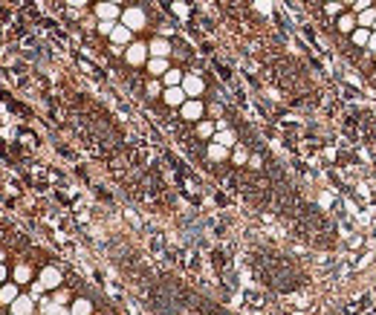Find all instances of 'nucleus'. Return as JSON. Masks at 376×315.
Here are the masks:
<instances>
[{"label":"nucleus","mask_w":376,"mask_h":315,"mask_svg":"<svg viewBox=\"0 0 376 315\" xmlns=\"http://www.w3.org/2000/svg\"><path fill=\"white\" fill-rule=\"evenodd\" d=\"M125 58L130 67H142V64H148V46L145 44H130L125 49Z\"/></svg>","instance_id":"obj_3"},{"label":"nucleus","mask_w":376,"mask_h":315,"mask_svg":"<svg viewBox=\"0 0 376 315\" xmlns=\"http://www.w3.org/2000/svg\"><path fill=\"white\" fill-rule=\"evenodd\" d=\"M183 90L188 93V98H200V95L206 93V81H203L197 72H186V78H183Z\"/></svg>","instance_id":"obj_1"},{"label":"nucleus","mask_w":376,"mask_h":315,"mask_svg":"<svg viewBox=\"0 0 376 315\" xmlns=\"http://www.w3.org/2000/svg\"><path fill=\"white\" fill-rule=\"evenodd\" d=\"M130 32L127 26H113V32H110V41L116 44V46H122V44H130Z\"/></svg>","instance_id":"obj_13"},{"label":"nucleus","mask_w":376,"mask_h":315,"mask_svg":"<svg viewBox=\"0 0 376 315\" xmlns=\"http://www.w3.org/2000/svg\"><path fill=\"white\" fill-rule=\"evenodd\" d=\"M9 307H12V315H32L35 313V298H21V295H18V298H15V304H9Z\"/></svg>","instance_id":"obj_8"},{"label":"nucleus","mask_w":376,"mask_h":315,"mask_svg":"<svg viewBox=\"0 0 376 315\" xmlns=\"http://www.w3.org/2000/svg\"><path fill=\"white\" fill-rule=\"evenodd\" d=\"M203 110H206V107H203L200 98H188L186 104L180 107V116H183L186 122H203Z\"/></svg>","instance_id":"obj_2"},{"label":"nucleus","mask_w":376,"mask_h":315,"mask_svg":"<svg viewBox=\"0 0 376 315\" xmlns=\"http://www.w3.org/2000/svg\"><path fill=\"white\" fill-rule=\"evenodd\" d=\"M122 21H125L127 29H145V12L142 9H136V6H130V9H125V15H122Z\"/></svg>","instance_id":"obj_5"},{"label":"nucleus","mask_w":376,"mask_h":315,"mask_svg":"<svg viewBox=\"0 0 376 315\" xmlns=\"http://www.w3.org/2000/svg\"><path fill=\"white\" fill-rule=\"evenodd\" d=\"M0 260H3V252H0Z\"/></svg>","instance_id":"obj_22"},{"label":"nucleus","mask_w":376,"mask_h":315,"mask_svg":"<svg viewBox=\"0 0 376 315\" xmlns=\"http://www.w3.org/2000/svg\"><path fill=\"white\" fill-rule=\"evenodd\" d=\"M110 3H119V0H110Z\"/></svg>","instance_id":"obj_21"},{"label":"nucleus","mask_w":376,"mask_h":315,"mask_svg":"<svg viewBox=\"0 0 376 315\" xmlns=\"http://www.w3.org/2000/svg\"><path fill=\"white\" fill-rule=\"evenodd\" d=\"M162 93V84L159 81H148V95H159Z\"/></svg>","instance_id":"obj_17"},{"label":"nucleus","mask_w":376,"mask_h":315,"mask_svg":"<svg viewBox=\"0 0 376 315\" xmlns=\"http://www.w3.org/2000/svg\"><path fill=\"white\" fill-rule=\"evenodd\" d=\"M3 278H6V269H3V263H0V281H3Z\"/></svg>","instance_id":"obj_19"},{"label":"nucleus","mask_w":376,"mask_h":315,"mask_svg":"<svg viewBox=\"0 0 376 315\" xmlns=\"http://www.w3.org/2000/svg\"><path fill=\"white\" fill-rule=\"evenodd\" d=\"M324 3H327V0H324Z\"/></svg>","instance_id":"obj_23"},{"label":"nucleus","mask_w":376,"mask_h":315,"mask_svg":"<svg viewBox=\"0 0 376 315\" xmlns=\"http://www.w3.org/2000/svg\"><path fill=\"white\" fill-rule=\"evenodd\" d=\"M41 284L47 286V289H58V286H64L61 269H55V266H47V269L41 272Z\"/></svg>","instance_id":"obj_7"},{"label":"nucleus","mask_w":376,"mask_h":315,"mask_svg":"<svg viewBox=\"0 0 376 315\" xmlns=\"http://www.w3.org/2000/svg\"><path fill=\"white\" fill-rule=\"evenodd\" d=\"M183 78H186V72H183V69H174V67H171V69H168V72L162 75V84H165V87H183Z\"/></svg>","instance_id":"obj_12"},{"label":"nucleus","mask_w":376,"mask_h":315,"mask_svg":"<svg viewBox=\"0 0 376 315\" xmlns=\"http://www.w3.org/2000/svg\"><path fill=\"white\" fill-rule=\"evenodd\" d=\"M162 101H165L168 107H183L188 101V93L183 87H165V90H162Z\"/></svg>","instance_id":"obj_4"},{"label":"nucleus","mask_w":376,"mask_h":315,"mask_svg":"<svg viewBox=\"0 0 376 315\" xmlns=\"http://www.w3.org/2000/svg\"><path fill=\"white\" fill-rule=\"evenodd\" d=\"M226 157H229V148H223V145H217V142L209 145V159H212V162H223Z\"/></svg>","instance_id":"obj_15"},{"label":"nucleus","mask_w":376,"mask_h":315,"mask_svg":"<svg viewBox=\"0 0 376 315\" xmlns=\"http://www.w3.org/2000/svg\"><path fill=\"white\" fill-rule=\"evenodd\" d=\"M350 15H353V12H350ZM353 18H356V29H371V32H374V23H376V3H374V6H368V9H362V12H356Z\"/></svg>","instance_id":"obj_6"},{"label":"nucleus","mask_w":376,"mask_h":315,"mask_svg":"<svg viewBox=\"0 0 376 315\" xmlns=\"http://www.w3.org/2000/svg\"><path fill=\"white\" fill-rule=\"evenodd\" d=\"M353 3H356V0H342V6H353Z\"/></svg>","instance_id":"obj_20"},{"label":"nucleus","mask_w":376,"mask_h":315,"mask_svg":"<svg viewBox=\"0 0 376 315\" xmlns=\"http://www.w3.org/2000/svg\"><path fill=\"white\" fill-rule=\"evenodd\" d=\"M67 3H70V6H75V9H81V6H84L87 0H67Z\"/></svg>","instance_id":"obj_18"},{"label":"nucleus","mask_w":376,"mask_h":315,"mask_svg":"<svg viewBox=\"0 0 376 315\" xmlns=\"http://www.w3.org/2000/svg\"><path fill=\"white\" fill-rule=\"evenodd\" d=\"M145 67H148V72H151V75H154V78H162V75H165V72H168V69H171V67H168V61H165V58H154V55H151V61L145 64Z\"/></svg>","instance_id":"obj_11"},{"label":"nucleus","mask_w":376,"mask_h":315,"mask_svg":"<svg viewBox=\"0 0 376 315\" xmlns=\"http://www.w3.org/2000/svg\"><path fill=\"white\" fill-rule=\"evenodd\" d=\"M148 52H151L154 58H168V55H171V44H168L165 38H154L151 46H148Z\"/></svg>","instance_id":"obj_9"},{"label":"nucleus","mask_w":376,"mask_h":315,"mask_svg":"<svg viewBox=\"0 0 376 315\" xmlns=\"http://www.w3.org/2000/svg\"><path fill=\"white\" fill-rule=\"evenodd\" d=\"M15 284H32V266H18L15 269Z\"/></svg>","instance_id":"obj_16"},{"label":"nucleus","mask_w":376,"mask_h":315,"mask_svg":"<svg viewBox=\"0 0 376 315\" xmlns=\"http://www.w3.org/2000/svg\"><path fill=\"white\" fill-rule=\"evenodd\" d=\"M18 298V284H6L0 289V304H15Z\"/></svg>","instance_id":"obj_14"},{"label":"nucleus","mask_w":376,"mask_h":315,"mask_svg":"<svg viewBox=\"0 0 376 315\" xmlns=\"http://www.w3.org/2000/svg\"><path fill=\"white\" fill-rule=\"evenodd\" d=\"M95 15H98L101 21H113V18H119V6L110 3V0H104V3L95 6Z\"/></svg>","instance_id":"obj_10"}]
</instances>
